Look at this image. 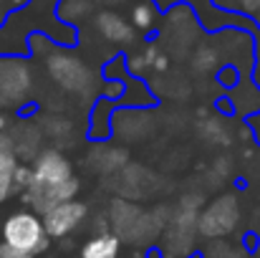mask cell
Here are the masks:
<instances>
[{
	"label": "cell",
	"instance_id": "1",
	"mask_svg": "<svg viewBox=\"0 0 260 258\" xmlns=\"http://www.w3.org/2000/svg\"><path fill=\"white\" fill-rule=\"evenodd\" d=\"M51 248V236L43 215L28 205L0 213V258H43Z\"/></svg>",
	"mask_w": 260,
	"mask_h": 258
},
{
	"label": "cell",
	"instance_id": "2",
	"mask_svg": "<svg viewBox=\"0 0 260 258\" xmlns=\"http://www.w3.org/2000/svg\"><path fill=\"white\" fill-rule=\"evenodd\" d=\"M202 197L197 195H187L179 200V208L174 210V215L165 223L162 231V243H159V253L165 258H197V246L194 238L200 236L197 231V218L202 210Z\"/></svg>",
	"mask_w": 260,
	"mask_h": 258
},
{
	"label": "cell",
	"instance_id": "3",
	"mask_svg": "<svg viewBox=\"0 0 260 258\" xmlns=\"http://www.w3.org/2000/svg\"><path fill=\"white\" fill-rule=\"evenodd\" d=\"M46 71L48 76L69 94L84 96L96 86V71L88 66L81 56L69 51L66 46L48 43L46 51Z\"/></svg>",
	"mask_w": 260,
	"mask_h": 258
},
{
	"label": "cell",
	"instance_id": "4",
	"mask_svg": "<svg viewBox=\"0 0 260 258\" xmlns=\"http://www.w3.org/2000/svg\"><path fill=\"white\" fill-rule=\"evenodd\" d=\"M71 177H76L74 175V165H71V160L63 152H58V150H41L33 157V162H30V185L20 192L23 203H28L30 197L43 195V192L69 182Z\"/></svg>",
	"mask_w": 260,
	"mask_h": 258
},
{
	"label": "cell",
	"instance_id": "5",
	"mask_svg": "<svg viewBox=\"0 0 260 258\" xmlns=\"http://www.w3.org/2000/svg\"><path fill=\"white\" fill-rule=\"evenodd\" d=\"M240 218H243V210H240L238 195H233V192L217 195L200 210V218H197L200 238H205V241L230 238L235 233V228L240 225Z\"/></svg>",
	"mask_w": 260,
	"mask_h": 258
},
{
	"label": "cell",
	"instance_id": "6",
	"mask_svg": "<svg viewBox=\"0 0 260 258\" xmlns=\"http://www.w3.org/2000/svg\"><path fill=\"white\" fill-rule=\"evenodd\" d=\"M33 91V69L25 56H0V111L18 109Z\"/></svg>",
	"mask_w": 260,
	"mask_h": 258
},
{
	"label": "cell",
	"instance_id": "7",
	"mask_svg": "<svg viewBox=\"0 0 260 258\" xmlns=\"http://www.w3.org/2000/svg\"><path fill=\"white\" fill-rule=\"evenodd\" d=\"M88 218V205L84 200L74 197L66 203L53 205L51 210L43 213V225L51 236V241H63L69 236H74Z\"/></svg>",
	"mask_w": 260,
	"mask_h": 258
},
{
	"label": "cell",
	"instance_id": "8",
	"mask_svg": "<svg viewBox=\"0 0 260 258\" xmlns=\"http://www.w3.org/2000/svg\"><path fill=\"white\" fill-rule=\"evenodd\" d=\"M93 20V31L101 36V41L111 43V46H129L137 38V28L132 25L129 18H124L119 10H109V8H99Z\"/></svg>",
	"mask_w": 260,
	"mask_h": 258
},
{
	"label": "cell",
	"instance_id": "9",
	"mask_svg": "<svg viewBox=\"0 0 260 258\" xmlns=\"http://www.w3.org/2000/svg\"><path fill=\"white\" fill-rule=\"evenodd\" d=\"M124 241L114 231H99L88 236L79 251V258H121Z\"/></svg>",
	"mask_w": 260,
	"mask_h": 258
},
{
	"label": "cell",
	"instance_id": "10",
	"mask_svg": "<svg viewBox=\"0 0 260 258\" xmlns=\"http://www.w3.org/2000/svg\"><path fill=\"white\" fill-rule=\"evenodd\" d=\"M96 10L99 8H96L93 0H56L53 15H56V20L61 25H69V28L79 31V25L86 23L88 18H93Z\"/></svg>",
	"mask_w": 260,
	"mask_h": 258
},
{
	"label": "cell",
	"instance_id": "11",
	"mask_svg": "<svg viewBox=\"0 0 260 258\" xmlns=\"http://www.w3.org/2000/svg\"><path fill=\"white\" fill-rule=\"evenodd\" d=\"M197 258H253V251L245 246V241L217 238V241H205Z\"/></svg>",
	"mask_w": 260,
	"mask_h": 258
},
{
	"label": "cell",
	"instance_id": "12",
	"mask_svg": "<svg viewBox=\"0 0 260 258\" xmlns=\"http://www.w3.org/2000/svg\"><path fill=\"white\" fill-rule=\"evenodd\" d=\"M18 167H20V157L15 152H0V210L18 192V185H15Z\"/></svg>",
	"mask_w": 260,
	"mask_h": 258
},
{
	"label": "cell",
	"instance_id": "13",
	"mask_svg": "<svg viewBox=\"0 0 260 258\" xmlns=\"http://www.w3.org/2000/svg\"><path fill=\"white\" fill-rule=\"evenodd\" d=\"M159 5L154 3V0H137L134 5H132V10H129V20H132V25L137 28V31H142V33H152L154 28H157V23H159Z\"/></svg>",
	"mask_w": 260,
	"mask_h": 258
},
{
	"label": "cell",
	"instance_id": "14",
	"mask_svg": "<svg viewBox=\"0 0 260 258\" xmlns=\"http://www.w3.org/2000/svg\"><path fill=\"white\" fill-rule=\"evenodd\" d=\"M212 3L225 13H238V15H248V18H253L260 10V0H212Z\"/></svg>",
	"mask_w": 260,
	"mask_h": 258
},
{
	"label": "cell",
	"instance_id": "15",
	"mask_svg": "<svg viewBox=\"0 0 260 258\" xmlns=\"http://www.w3.org/2000/svg\"><path fill=\"white\" fill-rule=\"evenodd\" d=\"M15 185H18V192H23L28 185H30V165H23L18 167V175H15Z\"/></svg>",
	"mask_w": 260,
	"mask_h": 258
},
{
	"label": "cell",
	"instance_id": "16",
	"mask_svg": "<svg viewBox=\"0 0 260 258\" xmlns=\"http://www.w3.org/2000/svg\"><path fill=\"white\" fill-rule=\"evenodd\" d=\"M28 3L30 0H0V8H5V10H23Z\"/></svg>",
	"mask_w": 260,
	"mask_h": 258
},
{
	"label": "cell",
	"instance_id": "17",
	"mask_svg": "<svg viewBox=\"0 0 260 258\" xmlns=\"http://www.w3.org/2000/svg\"><path fill=\"white\" fill-rule=\"evenodd\" d=\"M0 152H15V145H13V137L0 132Z\"/></svg>",
	"mask_w": 260,
	"mask_h": 258
},
{
	"label": "cell",
	"instance_id": "18",
	"mask_svg": "<svg viewBox=\"0 0 260 258\" xmlns=\"http://www.w3.org/2000/svg\"><path fill=\"white\" fill-rule=\"evenodd\" d=\"M96 8H109V10H116L119 5H126V0H93Z\"/></svg>",
	"mask_w": 260,
	"mask_h": 258
},
{
	"label": "cell",
	"instance_id": "19",
	"mask_svg": "<svg viewBox=\"0 0 260 258\" xmlns=\"http://www.w3.org/2000/svg\"><path fill=\"white\" fill-rule=\"evenodd\" d=\"M8 124H10L8 114H5V111H0V132H5V129H8Z\"/></svg>",
	"mask_w": 260,
	"mask_h": 258
},
{
	"label": "cell",
	"instance_id": "20",
	"mask_svg": "<svg viewBox=\"0 0 260 258\" xmlns=\"http://www.w3.org/2000/svg\"><path fill=\"white\" fill-rule=\"evenodd\" d=\"M147 258H165V256H162L159 251H149V253H147Z\"/></svg>",
	"mask_w": 260,
	"mask_h": 258
},
{
	"label": "cell",
	"instance_id": "21",
	"mask_svg": "<svg viewBox=\"0 0 260 258\" xmlns=\"http://www.w3.org/2000/svg\"><path fill=\"white\" fill-rule=\"evenodd\" d=\"M253 20H255V25H258V28H260V10H258V13H255V15H253Z\"/></svg>",
	"mask_w": 260,
	"mask_h": 258
},
{
	"label": "cell",
	"instance_id": "22",
	"mask_svg": "<svg viewBox=\"0 0 260 258\" xmlns=\"http://www.w3.org/2000/svg\"><path fill=\"white\" fill-rule=\"evenodd\" d=\"M253 258H260V248H258V251H255V253H253Z\"/></svg>",
	"mask_w": 260,
	"mask_h": 258
}]
</instances>
